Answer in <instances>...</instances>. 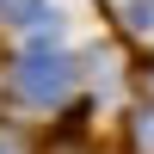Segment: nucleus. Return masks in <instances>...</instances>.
I'll list each match as a JSON object with an SVG mask.
<instances>
[{"instance_id":"f257e3e1","label":"nucleus","mask_w":154,"mask_h":154,"mask_svg":"<svg viewBox=\"0 0 154 154\" xmlns=\"http://www.w3.org/2000/svg\"><path fill=\"white\" fill-rule=\"evenodd\" d=\"M12 86H19V99H31V105H62V99L74 93V56L56 49V43H31L12 62Z\"/></svg>"},{"instance_id":"f03ea898","label":"nucleus","mask_w":154,"mask_h":154,"mask_svg":"<svg viewBox=\"0 0 154 154\" xmlns=\"http://www.w3.org/2000/svg\"><path fill=\"white\" fill-rule=\"evenodd\" d=\"M130 154H154V105H142L130 117Z\"/></svg>"},{"instance_id":"7ed1b4c3","label":"nucleus","mask_w":154,"mask_h":154,"mask_svg":"<svg viewBox=\"0 0 154 154\" xmlns=\"http://www.w3.org/2000/svg\"><path fill=\"white\" fill-rule=\"evenodd\" d=\"M43 154H93V142H86L80 130H62V136H56V142H49Z\"/></svg>"},{"instance_id":"20e7f679","label":"nucleus","mask_w":154,"mask_h":154,"mask_svg":"<svg viewBox=\"0 0 154 154\" xmlns=\"http://www.w3.org/2000/svg\"><path fill=\"white\" fill-rule=\"evenodd\" d=\"M0 154H25V142H19V136L6 130V123H0Z\"/></svg>"},{"instance_id":"39448f33","label":"nucleus","mask_w":154,"mask_h":154,"mask_svg":"<svg viewBox=\"0 0 154 154\" xmlns=\"http://www.w3.org/2000/svg\"><path fill=\"white\" fill-rule=\"evenodd\" d=\"M0 6H6V0H0Z\"/></svg>"}]
</instances>
